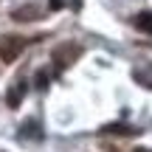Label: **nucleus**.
Returning a JSON list of instances; mask_svg holds the SVG:
<instances>
[{
    "label": "nucleus",
    "instance_id": "1",
    "mask_svg": "<svg viewBox=\"0 0 152 152\" xmlns=\"http://www.w3.org/2000/svg\"><path fill=\"white\" fill-rule=\"evenodd\" d=\"M23 48H26V39L23 37H14V34H11V37H3L0 39V59L3 62H14L17 56L23 54Z\"/></svg>",
    "mask_w": 152,
    "mask_h": 152
},
{
    "label": "nucleus",
    "instance_id": "2",
    "mask_svg": "<svg viewBox=\"0 0 152 152\" xmlns=\"http://www.w3.org/2000/svg\"><path fill=\"white\" fill-rule=\"evenodd\" d=\"M79 54H82V48H79V45H68V51H65V48H59V51H56V54H54V59L59 62V65H71V59H76Z\"/></svg>",
    "mask_w": 152,
    "mask_h": 152
},
{
    "label": "nucleus",
    "instance_id": "5",
    "mask_svg": "<svg viewBox=\"0 0 152 152\" xmlns=\"http://www.w3.org/2000/svg\"><path fill=\"white\" fill-rule=\"evenodd\" d=\"M20 99H23V87H11V93H9V107H17Z\"/></svg>",
    "mask_w": 152,
    "mask_h": 152
},
{
    "label": "nucleus",
    "instance_id": "3",
    "mask_svg": "<svg viewBox=\"0 0 152 152\" xmlns=\"http://www.w3.org/2000/svg\"><path fill=\"white\" fill-rule=\"evenodd\" d=\"M37 14H39V9L37 6H23V9H14V14H11V20H17V23H31V20H37Z\"/></svg>",
    "mask_w": 152,
    "mask_h": 152
},
{
    "label": "nucleus",
    "instance_id": "6",
    "mask_svg": "<svg viewBox=\"0 0 152 152\" xmlns=\"http://www.w3.org/2000/svg\"><path fill=\"white\" fill-rule=\"evenodd\" d=\"M141 152H144V149H141Z\"/></svg>",
    "mask_w": 152,
    "mask_h": 152
},
{
    "label": "nucleus",
    "instance_id": "4",
    "mask_svg": "<svg viewBox=\"0 0 152 152\" xmlns=\"http://www.w3.org/2000/svg\"><path fill=\"white\" fill-rule=\"evenodd\" d=\"M135 28L144 31V34H152V11H141L135 17Z\"/></svg>",
    "mask_w": 152,
    "mask_h": 152
}]
</instances>
